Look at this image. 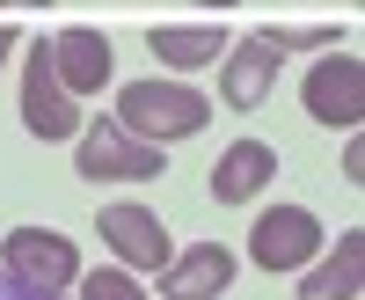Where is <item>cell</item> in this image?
Here are the masks:
<instances>
[{
	"mask_svg": "<svg viewBox=\"0 0 365 300\" xmlns=\"http://www.w3.org/2000/svg\"><path fill=\"white\" fill-rule=\"evenodd\" d=\"M278 176V146H263V139H234L220 161H212V198L220 205H249L263 198V184Z\"/></svg>",
	"mask_w": 365,
	"mask_h": 300,
	"instance_id": "obj_11",
	"label": "cell"
},
{
	"mask_svg": "<svg viewBox=\"0 0 365 300\" xmlns=\"http://www.w3.org/2000/svg\"><path fill=\"white\" fill-rule=\"evenodd\" d=\"M358 286H365V227H344L336 256H322L299 279V300H358Z\"/></svg>",
	"mask_w": 365,
	"mask_h": 300,
	"instance_id": "obj_13",
	"label": "cell"
},
{
	"mask_svg": "<svg viewBox=\"0 0 365 300\" xmlns=\"http://www.w3.org/2000/svg\"><path fill=\"white\" fill-rule=\"evenodd\" d=\"M117 125L132 139H154V146H175V139H197L212 125V96H197L190 81H125L117 88Z\"/></svg>",
	"mask_w": 365,
	"mask_h": 300,
	"instance_id": "obj_1",
	"label": "cell"
},
{
	"mask_svg": "<svg viewBox=\"0 0 365 300\" xmlns=\"http://www.w3.org/2000/svg\"><path fill=\"white\" fill-rule=\"evenodd\" d=\"M51 74H58V88L81 103V96H103L110 88V74H117V51H110V37L103 29H58L51 37Z\"/></svg>",
	"mask_w": 365,
	"mask_h": 300,
	"instance_id": "obj_8",
	"label": "cell"
},
{
	"mask_svg": "<svg viewBox=\"0 0 365 300\" xmlns=\"http://www.w3.org/2000/svg\"><path fill=\"white\" fill-rule=\"evenodd\" d=\"M227 286H234V249L227 242H197V249L161 264V293L168 300H220Z\"/></svg>",
	"mask_w": 365,
	"mask_h": 300,
	"instance_id": "obj_10",
	"label": "cell"
},
{
	"mask_svg": "<svg viewBox=\"0 0 365 300\" xmlns=\"http://www.w3.org/2000/svg\"><path fill=\"white\" fill-rule=\"evenodd\" d=\"M22 125L37 132V139H73L88 117H81V103L58 88V74H51V37H29L22 44Z\"/></svg>",
	"mask_w": 365,
	"mask_h": 300,
	"instance_id": "obj_5",
	"label": "cell"
},
{
	"mask_svg": "<svg viewBox=\"0 0 365 300\" xmlns=\"http://www.w3.org/2000/svg\"><path fill=\"white\" fill-rule=\"evenodd\" d=\"M73 286H81V300H146L139 271H125V264H110V271H81Z\"/></svg>",
	"mask_w": 365,
	"mask_h": 300,
	"instance_id": "obj_15",
	"label": "cell"
},
{
	"mask_svg": "<svg viewBox=\"0 0 365 300\" xmlns=\"http://www.w3.org/2000/svg\"><path fill=\"white\" fill-rule=\"evenodd\" d=\"M344 184H365V146H358V139L344 146Z\"/></svg>",
	"mask_w": 365,
	"mask_h": 300,
	"instance_id": "obj_17",
	"label": "cell"
},
{
	"mask_svg": "<svg viewBox=\"0 0 365 300\" xmlns=\"http://www.w3.org/2000/svg\"><path fill=\"white\" fill-rule=\"evenodd\" d=\"M8 51H15V29H8V22H0V66H8Z\"/></svg>",
	"mask_w": 365,
	"mask_h": 300,
	"instance_id": "obj_18",
	"label": "cell"
},
{
	"mask_svg": "<svg viewBox=\"0 0 365 300\" xmlns=\"http://www.w3.org/2000/svg\"><path fill=\"white\" fill-rule=\"evenodd\" d=\"M0 300H66V293H44V286H22V279H8V271H0Z\"/></svg>",
	"mask_w": 365,
	"mask_h": 300,
	"instance_id": "obj_16",
	"label": "cell"
},
{
	"mask_svg": "<svg viewBox=\"0 0 365 300\" xmlns=\"http://www.w3.org/2000/svg\"><path fill=\"white\" fill-rule=\"evenodd\" d=\"M0 8H44V0H0Z\"/></svg>",
	"mask_w": 365,
	"mask_h": 300,
	"instance_id": "obj_19",
	"label": "cell"
},
{
	"mask_svg": "<svg viewBox=\"0 0 365 300\" xmlns=\"http://www.w3.org/2000/svg\"><path fill=\"white\" fill-rule=\"evenodd\" d=\"M234 37L220 22H205V29H175V22H154L146 29V51L161 59L168 74H197V66H220V51H227Z\"/></svg>",
	"mask_w": 365,
	"mask_h": 300,
	"instance_id": "obj_12",
	"label": "cell"
},
{
	"mask_svg": "<svg viewBox=\"0 0 365 300\" xmlns=\"http://www.w3.org/2000/svg\"><path fill=\"white\" fill-rule=\"evenodd\" d=\"M270 88H278V51L263 37H234L220 51V103L227 110H256Z\"/></svg>",
	"mask_w": 365,
	"mask_h": 300,
	"instance_id": "obj_9",
	"label": "cell"
},
{
	"mask_svg": "<svg viewBox=\"0 0 365 300\" xmlns=\"http://www.w3.org/2000/svg\"><path fill=\"white\" fill-rule=\"evenodd\" d=\"M197 8H220V15H227V8H234V0H197Z\"/></svg>",
	"mask_w": 365,
	"mask_h": 300,
	"instance_id": "obj_20",
	"label": "cell"
},
{
	"mask_svg": "<svg viewBox=\"0 0 365 300\" xmlns=\"http://www.w3.org/2000/svg\"><path fill=\"white\" fill-rule=\"evenodd\" d=\"M299 103H307L314 125H329V132H358V117H365V59H351V51H322L314 66H307V81H299Z\"/></svg>",
	"mask_w": 365,
	"mask_h": 300,
	"instance_id": "obj_3",
	"label": "cell"
},
{
	"mask_svg": "<svg viewBox=\"0 0 365 300\" xmlns=\"http://www.w3.org/2000/svg\"><path fill=\"white\" fill-rule=\"evenodd\" d=\"M96 234H103V249L125 264V271H161V264L175 256V234L161 227V213H146V205H103V220H96Z\"/></svg>",
	"mask_w": 365,
	"mask_h": 300,
	"instance_id": "obj_7",
	"label": "cell"
},
{
	"mask_svg": "<svg viewBox=\"0 0 365 300\" xmlns=\"http://www.w3.org/2000/svg\"><path fill=\"white\" fill-rule=\"evenodd\" d=\"M0 271L22 279V286L66 293L81 279V249H73V234H51V227H8V242H0Z\"/></svg>",
	"mask_w": 365,
	"mask_h": 300,
	"instance_id": "obj_6",
	"label": "cell"
},
{
	"mask_svg": "<svg viewBox=\"0 0 365 300\" xmlns=\"http://www.w3.org/2000/svg\"><path fill=\"white\" fill-rule=\"evenodd\" d=\"M322 256V220L307 213V205H270V213H256L249 227V264L256 271H307V264Z\"/></svg>",
	"mask_w": 365,
	"mask_h": 300,
	"instance_id": "obj_4",
	"label": "cell"
},
{
	"mask_svg": "<svg viewBox=\"0 0 365 300\" xmlns=\"http://www.w3.org/2000/svg\"><path fill=\"white\" fill-rule=\"evenodd\" d=\"M73 176H88V184H154L161 176V146L132 139L117 117H88L73 132Z\"/></svg>",
	"mask_w": 365,
	"mask_h": 300,
	"instance_id": "obj_2",
	"label": "cell"
},
{
	"mask_svg": "<svg viewBox=\"0 0 365 300\" xmlns=\"http://www.w3.org/2000/svg\"><path fill=\"white\" fill-rule=\"evenodd\" d=\"M256 37L278 51V59H285V51H336V29H329V22H292V29L270 22V29H256Z\"/></svg>",
	"mask_w": 365,
	"mask_h": 300,
	"instance_id": "obj_14",
	"label": "cell"
}]
</instances>
